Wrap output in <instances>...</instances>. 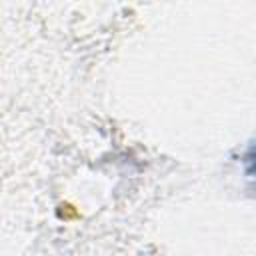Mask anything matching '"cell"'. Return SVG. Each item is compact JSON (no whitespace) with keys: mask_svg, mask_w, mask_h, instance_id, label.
<instances>
[{"mask_svg":"<svg viewBox=\"0 0 256 256\" xmlns=\"http://www.w3.org/2000/svg\"><path fill=\"white\" fill-rule=\"evenodd\" d=\"M244 162H246V172L256 178V142H254V144L250 146V150L246 152Z\"/></svg>","mask_w":256,"mask_h":256,"instance_id":"cell-1","label":"cell"}]
</instances>
